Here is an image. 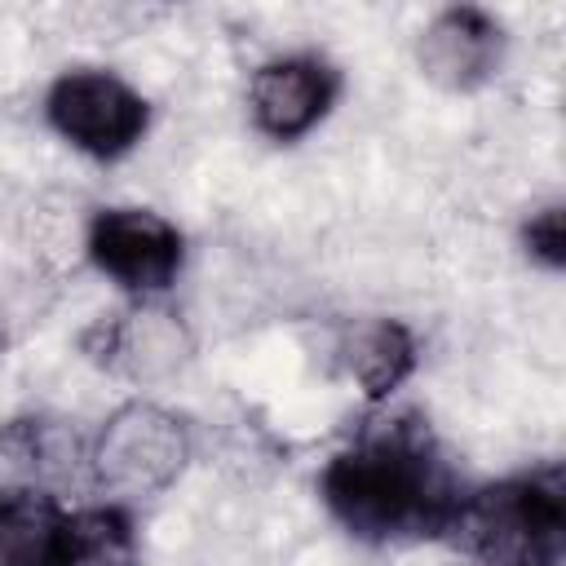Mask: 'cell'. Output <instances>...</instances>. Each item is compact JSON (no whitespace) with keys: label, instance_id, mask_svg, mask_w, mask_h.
<instances>
[{"label":"cell","instance_id":"cell-1","mask_svg":"<svg viewBox=\"0 0 566 566\" xmlns=\"http://www.w3.org/2000/svg\"><path fill=\"white\" fill-rule=\"evenodd\" d=\"M323 509L363 544L442 539L464 495L455 469L416 416L385 420L340 451L318 473Z\"/></svg>","mask_w":566,"mask_h":566},{"label":"cell","instance_id":"cell-2","mask_svg":"<svg viewBox=\"0 0 566 566\" xmlns=\"http://www.w3.org/2000/svg\"><path fill=\"white\" fill-rule=\"evenodd\" d=\"M478 566H562L566 482L562 469H526L464 491L447 535Z\"/></svg>","mask_w":566,"mask_h":566},{"label":"cell","instance_id":"cell-3","mask_svg":"<svg viewBox=\"0 0 566 566\" xmlns=\"http://www.w3.org/2000/svg\"><path fill=\"white\" fill-rule=\"evenodd\" d=\"M190 451H195V438L186 416H177L172 407L133 398L102 420L84 460L93 469V482L115 504H133V500L164 495L186 473Z\"/></svg>","mask_w":566,"mask_h":566},{"label":"cell","instance_id":"cell-4","mask_svg":"<svg viewBox=\"0 0 566 566\" xmlns=\"http://www.w3.org/2000/svg\"><path fill=\"white\" fill-rule=\"evenodd\" d=\"M44 119L71 150L115 164L150 133V102L106 66H71L44 88Z\"/></svg>","mask_w":566,"mask_h":566},{"label":"cell","instance_id":"cell-5","mask_svg":"<svg viewBox=\"0 0 566 566\" xmlns=\"http://www.w3.org/2000/svg\"><path fill=\"white\" fill-rule=\"evenodd\" d=\"M84 256L115 287L133 296H159L177 283L186 265V234L155 208L111 203L88 217Z\"/></svg>","mask_w":566,"mask_h":566},{"label":"cell","instance_id":"cell-6","mask_svg":"<svg viewBox=\"0 0 566 566\" xmlns=\"http://www.w3.org/2000/svg\"><path fill=\"white\" fill-rule=\"evenodd\" d=\"M340 88L345 75L323 53H279L248 80V119L265 142L292 146L336 111Z\"/></svg>","mask_w":566,"mask_h":566},{"label":"cell","instance_id":"cell-7","mask_svg":"<svg viewBox=\"0 0 566 566\" xmlns=\"http://www.w3.org/2000/svg\"><path fill=\"white\" fill-rule=\"evenodd\" d=\"M509 53L504 22L482 4L438 9L416 35V66L442 93H478L486 88Z\"/></svg>","mask_w":566,"mask_h":566},{"label":"cell","instance_id":"cell-8","mask_svg":"<svg viewBox=\"0 0 566 566\" xmlns=\"http://www.w3.org/2000/svg\"><path fill=\"white\" fill-rule=\"evenodd\" d=\"M88 354L133 380H159L190 358V336L172 314L137 305L128 314H115L111 323H97L88 336Z\"/></svg>","mask_w":566,"mask_h":566},{"label":"cell","instance_id":"cell-9","mask_svg":"<svg viewBox=\"0 0 566 566\" xmlns=\"http://www.w3.org/2000/svg\"><path fill=\"white\" fill-rule=\"evenodd\" d=\"M0 566H71V509L49 486H0Z\"/></svg>","mask_w":566,"mask_h":566},{"label":"cell","instance_id":"cell-10","mask_svg":"<svg viewBox=\"0 0 566 566\" xmlns=\"http://www.w3.org/2000/svg\"><path fill=\"white\" fill-rule=\"evenodd\" d=\"M420 363V340L402 318H363L345 340V367L367 402L389 398L398 385L411 380Z\"/></svg>","mask_w":566,"mask_h":566},{"label":"cell","instance_id":"cell-11","mask_svg":"<svg viewBox=\"0 0 566 566\" xmlns=\"http://www.w3.org/2000/svg\"><path fill=\"white\" fill-rule=\"evenodd\" d=\"M71 566H137V522L128 504L71 509Z\"/></svg>","mask_w":566,"mask_h":566},{"label":"cell","instance_id":"cell-12","mask_svg":"<svg viewBox=\"0 0 566 566\" xmlns=\"http://www.w3.org/2000/svg\"><path fill=\"white\" fill-rule=\"evenodd\" d=\"M517 243H522V252H526L539 270L557 274V270L566 265V208L553 199V203L526 212V221H522V230H517Z\"/></svg>","mask_w":566,"mask_h":566}]
</instances>
